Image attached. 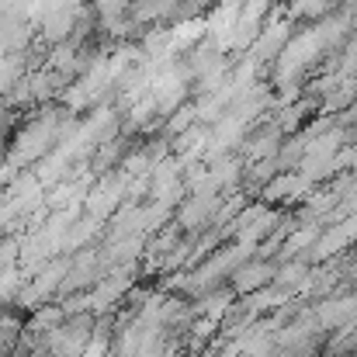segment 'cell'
Here are the masks:
<instances>
[{
    "label": "cell",
    "instance_id": "cell-1",
    "mask_svg": "<svg viewBox=\"0 0 357 357\" xmlns=\"http://www.w3.org/2000/svg\"><path fill=\"white\" fill-rule=\"evenodd\" d=\"M80 357H105V337L87 340V347H84V354H80Z\"/></svg>",
    "mask_w": 357,
    "mask_h": 357
}]
</instances>
